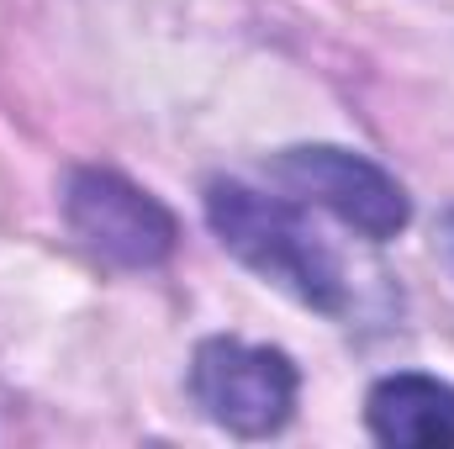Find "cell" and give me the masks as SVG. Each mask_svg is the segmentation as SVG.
Listing matches in <instances>:
<instances>
[{"mask_svg":"<svg viewBox=\"0 0 454 449\" xmlns=\"http://www.w3.org/2000/svg\"><path fill=\"white\" fill-rule=\"evenodd\" d=\"M207 223L248 270H259L296 302H307L328 318L348 312V280H343L339 254L312 232V223L291 201L264 196L243 180H212Z\"/></svg>","mask_w":454,"mask_h":449,"instance_id":"obj_1","label":"cell"},{"mask_svg":"<svg viewBox=\"0 0 454 449\" xmlns=\"http://www.w3.org/2000/svg\"><path fill=\"white\" fill-rule=\"evenodd\" d=\"M191 397L217 429L238 439H264L286 429L296 407V365L264 343L207 338L191 359Z\"/></svg>","mask_w":454,"mask_h":449,"instance_id":"obj_2","label":"cell"},{"mask_svg":"<svg viewBox=\"0 0 454 449\" xmlns=\"http://www.w3.org/2000/svg\"><path fill=\"white\" fill-rule=\"evenodd\" d=\"M64 223L69 232L116 270H153L175 254L180 227L164 201L132 185L116 169H74L64 185Z\"/></svg>","mask_w":454,"mask_h":449,"instance_id":"obj_3","label":"cell"},{"mask_svg":"<svg viewBox=\"0 0 454 449\" xmlns=\"http://www.w3.org/2000/svg\"><path fill=\"white\" fill-rule=\"evenodd\" d=\"M275 180L317 207H328L343 227L364 232V238H396L412 207H407V191L380 169L370 164L364 154H348L333 143H301V148H286L275 159Z\"/></svg>","mask_w":454,"mask_h":449,"instance_id":"obj_4","label":"cell"},{"mask_svg":"<svg viewBox=\"0 0 454 449\" xmlns=\"http://www.w3.org/2000/svg\"><path fill=\"white\" fill-rule=\"evenodd\" d=\"M364 423L380 445L454 449V386L434 375H386L364 402Z\"/></svg>","mask_w":454,"mask_h":449,"instance_id":"obj_5","label":"cell"},{"mask_svg":"<svg viewBox=\"0 0 454 449\" xmlns=\"http://www.w3.org/2000/svg\"><path fill=\"white\" fill-rule=\"evenodd\" d=\"M434 254L444 259V270L454 275V212H444V217H439V227H434Z\"/></svg>","mask_w":454,"mask_h":449,"instance_id":"obj_6","label":"cell"}]
</instances>
